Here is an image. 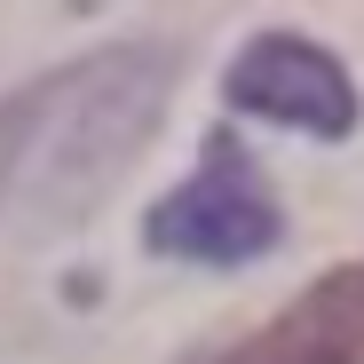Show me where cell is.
Segmentation results:
<instances>
[{"instance_id":"6da1fadb","label":"cell","mask_w":364,"mask_h":364,"mask_svg":"<svg viewBox=\"0 0 364 364\" xmlns=\"http://www.w3.org/2000/svg\"><path fill=\"white\" fill-rule=\"evenodd\" d=\"M166 87H174V48L135 40L9 95L0 103V214L9 206L87 214V198H103L159 127Z\"/></svg>"},{"instance_id":"3957f363","label":"cell","mask_w":364,"mask_h":364,"mask_svg":"<svg viewBox=\"0 0 364 364\" xmlns=\"http://www.w3.org/2000/svg\"><path fill=\"white\" fill-rule=\"evenodd\" d=\"M222 95H230L237 111H254V119H285V127L325 135V143H341V135L356 127V87H348V72L333 64L325 48L293 40V32L246 40L237 64H230V80H222Z\"/></svg>"},{"instance_id":"277c9868","label":"cell","mask_w":364,"mask_h":364,"mask_svg":"<svg viewBox=\"0 0 364 364\" xmlns=\"http://www.w3.org/2000/svg\"><path fill=\"white\" fill-rule=\"evenodd\" d=\"M214 364H364V262L325 269L301 301H285L254 341H237Z\"/></svg>"},{"instance_id":"7a4b0ae2","label":"cell","mask_w":364,"mask_h":364,"mask_svg":"<svg viewBox=\"0 0 364 364\" xmlns=\"http://www.w3.org/2000/svg\"><path fill=\"white\" fill-rule=\"evenodd\" d=\"M151 254L166 262H198V269H237L277 246V198L262 166L246 159V143L237 135H206V159L191 182H174V191L151 206L143 222Z\"/></svg>"}]
</instances>
